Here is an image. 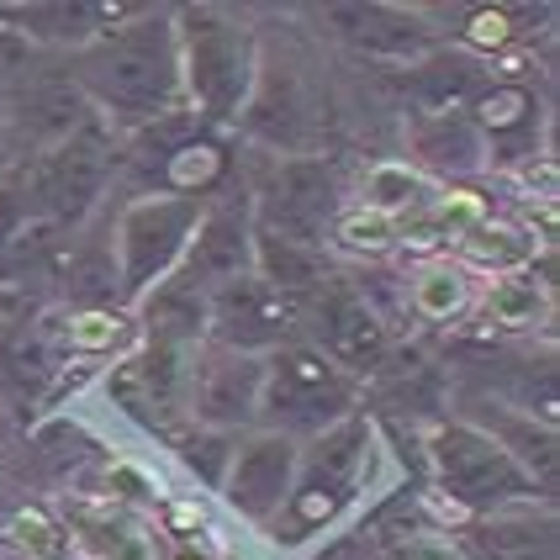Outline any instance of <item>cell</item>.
<instances>
[{
    "label": "cell",
    "mask_w": 560,
    "mask_h": 560,
    "mask_svg": "<svg viewBox=\"0 0 560 560\" xmlns=\"http://www.w3.org/2000/svg\"><path fill=\"white\" fill-rule=\"evenodd\" d=\"M74 91L85 95L95 122L112 132H143L186 112L180 91V43L170 5H132L117 27L85 43L69 63Z\"/></svg>",
    "instance_id": "6da1fadb"
},
{
    "label": "cell",
    "mask_w": 560,
    "mask_h": 560,
    "mask_svg": "<svg viewBox=\"0 0 560 560\" xmlns=\"http://www.w3.org/2000/svg\"><path fill=\"white\" fill-rule=\"evenodd\" d=\"M375 470V423L365 412L334 423L328 434H317L302 444L296 455V476L291 492L280 502V513L270 518V539L280 550H302L312 539L334 529L339 518L354 513V502L365 498Z\"/></svg>",
    "instance_id": "7a4b0ae2"
},
{
    "label": "cell",
    "mask_w": 560,
    "mask_h": 560,
    "mask_svg": "<svg viewBox=\"0 0 560 560\" xmlns=\"http://www.w3.org/2000/svg\"><path fill=\"white\" fill-rule=\"evenodd\" d=\"M175 43H180V91L186 112L207 127H233L254 85L259 37L228 5H180L175 11Z\"/></svg>",
    "instance_id": "3957f363"
},
{
    "label": "cell",
    "mask_w": 560,
    "mask_h": 560,
    "mask_svg": "<svg viewBox=\"0 0 560 560\" xmlns=\"http://www.w3.org/2000/svg\"><path fill=\"white\" fill-rule=\"evenodd\" d=\"M354 412H360V381L343 375L312 343L296 339L276 354H265V386H259L254 429L307 444V439L328 434L334 423L354 418Z\"/></svg>",
    "instance_id": "277c9868"
},
{
    "label": "cell",
    "mask_w": 560,
    "mask_h": 560,
    "mask_svg": "<svg viewBox=\"0 0 560 560\" xmlns=\"http://www.w3.org/2000/svg\"><path fill=\"white\" fill-rule=\"evenodd\" d=\"M112 170H117V132L95 117L69 138L48 143L43 154L22 159L32 228H80L101 207Z\"/></svg>",
    "instance_id": "5b68a950"
},
{
    "label": "cell",
    "mask_w": 560,
    "mask_h": 560,
    "mask_svg": "<svg viewBox=\"0 0 560 560\" xmlns=\"http://www.w3.org/2000/svg\"><path fill=\"white\" fill-rule=\"evenodd\" d=\"M423 455H429V470H434V487L455 508H466L470 518H487V513L518 508V502H550L498 439H487L466 418L434 423Z\"/></svg>",
    "instance_id": "8992f818"
},
{
    "label": "cell",
    "mask_w": 560,
    "mask_h": 560,
    "mask_svg": "<svg viewBox=\"0 0 560 560\" xmlns=\"http://www.w3.org/2000/svg\"><path fill=\"white\" fill-rule=\"evenodd\" d=\"M207 212V196H132L112 228V265L122 302H143L180 270L190 233Z\"/></svg>",
    "instance_id": "52a82bcc"
},
{
    "label": "cell",
    "mask_w": 560,
    "mask_h": 560,
    "mask_svg": "<svg viewBox=\"0 0 560 560\" xmlns=\"http://www.w3.org/2000/svg\"><path fill=\"white\" fill-rule=\"evenodd\" d=\"M296 339L312 343L317 354H328L354 381L386 371V360H392V323H386V312L365 296L360 280L334 276V270L302 296Z\"/></svg>",
    "instance_id": "ba28073f"
},
{
    "label": "cell",
    "mask_w": 560,
    "mask_h": 560,
    "mask_svg": "<svg viewBox=\"0 0 560 560\" xmlns=\"http://www.w3.org/2000/svg\"><path fill=\"white\" fill-rule=\"evenodd\" d=\"M249 207H254V233L323 249V233L334 228V218L343 207L339 175H334V164H323L317 154L276 159L270 175L249 196Z\"/></svg>",
    "instance_id": "9c48e42d"
},
{
    "label": "cell",
    "mask_w": 560,
    "mask_h": 560,
    "mask_svg": "<svg viewBox=\"0 0 560 560\" xmlns=\"http://www.w3.org/2000/svg\"><path fill=\"white\" fill-rule=\"evenodd\" d=\"M238 132L276 149V159H302L317 138V101H312V85L302 74V63L291 54H276L259 43V63H254V85L249 101L238 112Z\"/></svg>",
    "instance_id": "30bf717a"
},
{
    "label": "cell",
    "mask_w": 560,
    "mask_h": 560,
    "mask_svg": "<svg viewBox=\"0 0 560 560\" xmlns=\"http://www.w3.org/2000/svg\"><path fill=\"white\" fill-rule=\"evenodd\" d=\"M296 323H302V307L270 291L259 276H238L207 296V343L233 349V354L265 360L285 343H296Z\"/></svg>",
    "instance_id": "8fae6325"
},
{
    "label": "cell",
    "mask_w": 560,
    "mask_h": 560,
    "mask_svg": "<svg viewBox=\"0 0 560 560\" xmlns=\"http://www.w3.org/2000/svg\"><path fill=\"white\" fill-rule=\"evenodd\" d=\"M175 276L196 285V291H218L228 280L254 276V207H249V190H218L207 201V212L190 233V249L180 259Z\"/></svg>",
    "instance_id": "7c38bea8"
},
{
    "label": "cell",
    "mask_w": 560,
    "mask_h": 560,
    "mask_svg": "<svg viewBox=\"0 0 560 560\" xmlns=\"http://www.w3.org/2000/svg\"><path fill=\"white\" fill-rule=\"evenodd\" d=\"M259 386H265V360L233 354L218 343H201L196 375H190V423L218 429V434H249L259 412Z\"/></svg>",
    "instance_id": "4fadbf2b"
},
{
    "label": "cell",
    "mask_w": 560,
    "mask_h": 560,
    "mask_svg": "<svg viewBox=\"0 0 560 560\" xmlns=\"http://www.w3.org/2000/svg\"><path fill=\"white\" fill-rule=\"evenodd\" d=\"M317 22L339 37L343 48L365 54L375 63H418L434 54V27L423 22V11L407 5H386V0H365V5H323Z\"/></svg>",
    "instance_id": "5bb4252c"
},
{
    "label": "cell",
    "mask_w": 560,
    "mask_h": 560,
    "mask_svg": "<svg viewBox=\"0 0 560 560\" xmlns=\"http://www.w3.org/2000/svg\"><path fill=\"white\" fill-rule=\"evenodd\" d=\"M296 455H302V444L265 434V429H249V434L238 439V450H233V466H228V481H222V502L244 524L270 529V518L280 513V502L291 492Z\"/></svg>",
    "instance_id": "9a60e30c"
},
{
    "label": "cell",
    "mask_w": 560,
    "mask_h": 560,
    "mask_svg": "<svg viewBox=\"0 0 560 560\" xmlns=\"http://www.w3.org/2000/svg\"><path fill=\"white\" fill-rule=\"evenodd\" d=\"M470 122L481 127V138H487V154L492 164H513V159H524L534 164L539 154V127H545V106H539V95L524 85V80H513V74H492L476 101L466 106Z\"/></svg>",
    "instance_id": "2e32d148"
},
{
    "label": "cell",
    "mask_w": 560,
    "mask_h": 560,
    "mask_svg": "<svg viewBox=\"0 0 560 560\" xmlns=\"http://www.w3.org/2000/svg\"><path fill=\"white\" fill-rule=\"evenodd\" d=\"M423 180H470L481 170H492L487 138L470 122V112H434V117H412L407 122V159Z\"/></svg>",
    "instance_id": "e0dca14e"
},
{
    "label": "cell",
    "mask_w": 560,
    "mask_h": 560,
    "mask_svg": "<svg viewBox=\"0 0 560 560\" xmlns=\"http://www.w3.org/2000/svg\"><path fill=\"white\" fill-rule=\"evenodd\" d=\"M127 11L132 5H106V0H37V5H0V22L43 54H59V48L80 54L106 27H117Z\"/></svg>",
    "instance_id": "ac0fdd59"
},
{
    "label": "cell",
    "mask_w": 560,
    "mask_h": 560,
    "mask_svg": "<svg viewBox=\"0 0 560 560\" xmlns=\"http://www.w3.org/2000/svg\"><path fill=\"white\" fill-rule=\"evenodd\" d=\"M466 423H476L487 439H498L502 450L524 466L534 487L545 492V498L556 502V470H560V439H556V423H539L529 412H518V407H502L492 397H466Z\"/></svg>",
    "instance_id": "d6986e66"
},
{
    "label": "cell",
    "mask_w": 560,
    "mask_h": 560,
    "mask_svg": "<svg viewBox=\"0 0 560 560\" xmlns=\"http://www.w3.org/2000/svg\"><path fill=\"white\" fill-rule=\"evenodd\" d=\"M69 539L91 560H159V534L143 513H132L127 502L112 498H74L63 513Z\"/></svg>",
    "instance_id": "ffe728a7"
},
{
    "label": "cell",
    "mask_w": 560,
    "mask_h": 560,
    "mask_svg": "<svg viewBox=\"0 0 560 560\" xmlns=\"http://www.w3.org/2000/svg\"><path fill=\"white\" fill-rule=\"evenodd\" d=\"M476 560H560L556 502H518L466 529Z\"/></svg>",
    "instance_id": "44dd1931"
},
{
    "label": "cell",
    "mask_w": 560,
    "mask_h": 560,
    "mask_svg": "<svg viewBox=\"0 0 560 560\" xmlns=\"http://www.w3.org/2000/svg\"><path fill=\"white\" fill-rule=\"evenodd\" d=\"M492 218V207L476 196V190H434L423 207H412L407 218H397V249L407 254H429L439 259V249L460 244L476 222Z\"/></svg>",
    "instance_id": "7402d4cb"
},
{
    "label": "cell",
    "mask_w": 560,
    "mask_h": 560,
    "mask_svg": "<svg viewBox=\"0 0 560 560\" xmlns=\"http://www.w3.org/2000/svg\"><path fill=\"white\" fill-rule=\"evenodd\" d=\"M492 80V69H481V59L470 54H423L418 63H407V95H412V117H434V112H466L476 91Z\"/></svg>",
    "instance_id": "603a6c76"
},
{
    "label": "cell",
    "mask_w": 560,
    "mask_h": 560,
    "mask_svg": "<svg viewBox=\"0 0 560 560\" xmlns=\"http://www.w3.org/2000/svg\"><path fill=\"white\" fill-rule=\"evenodd\" d=\"M534 259H539V238L534 228H518V222L487 218L476 222L466 238L455 244V265L466 270L470 280H502V276H529Z\"/></svg>",
    "instance_id": "cb8c5ba5"
},
{
    "label": "cell",
    "mask_w": 560,
    "mask_h": 560,
    "mask_svg": "<svg viewBox=\"0 0 560 560\" xmlns=\"http://www.w3.org/2000/svg\"><path fill=\"white\" fill-rule=\"evenodd\" d=\"M556 312V296H550V280L529 276H502V280H487V296H481V317L502 328V334H534L545 328Z\"/></svg>",
    "instance_id": "d4e9b609"
},
{
    "label": "cell",
    "mask_w": 560,
    "mask_h": 560,
    "mask_svg": "<svg viewBox=\"0 0 560 560\" xmlns=\"http://www.w3.org/2000/svg\"><path fill=\"white\" fill-rule=\"evenodd\" d=\"M138 339V317L122 307H74L63 317V343L85 360H127Z\"/></svg>",
    "instance_id": "484cf974"
},
{
    "label": "cell",
    "mask_w": 560,
    "mask_h": 560,
    "mask_svg": "<svg viewBox=\"0 0 560 560\" xmlns=\"http://www.w3.org/2000/svg\"><path fill=\"white\" fill-rule=\"evenodd\" d=\"M470 302H476V280H470L450 254L423 259V270L407 280V307L418 312L423 323H455Z\"/></svg>",
    "instance_id": "4316f807"
},
{
    "label": "cell",
    "mask_w": 560,
    "mask_h": 560,
    "mask_svg": "<svg viewBox=\"0 0 560 560\" xmlns=\"http://www.w3.org/2000/svg\"><path fill=\"white\" fill-rule=\"evenodd\" d=\"M434 190H439L434 180H423L402 159H375L371 170L360 175V207H371V212L397 222V218H407L412 207H423Z\"/></svg>",
    "instance_id": "83f0119b"
},
{
    "label": "cell",
    "mask_w": 560,
    "mask_h": 560,
    "mask_svg": "<svg viewBox=\"0 0 560 560\" xmlns=\"http://www.w3.org/2000/svg\"><path fill=\"white\" fill-rule=\"evenodd\" d=\"M238 439H244V434H218V429L186 423V429H175V434H170V450H175V460H180V466H186L190 476L207 487V492H222Z\"/></svg>",
    "instance_id": "f1b7e54d"
},
{
    "label": "cell",
    "mask_w": 560,
    "mask_h": 560,
    "mask_svg": "<svg viewBox=\"0 0 560 560\" xmlns=\"http://www.w3.org/2000/svg\"><path fill=\"white\" fill-rule=\"evenodd\" d=\"M5 545L22 560H69L74 556L69 529H63L54 513H43V508H22V513L5 524Z\"/></svg>",
    "instance_id": "f546056e"
},
{
    "label": "cell",
    "mask_w": 560,
    "mask_h": 560,
    "mask_svg": "<svg viewBox=\"0 0 560 560\" xmlns=\"http://www.w3.org/2000/svg\"><path fill=\"white\" fill-rule=\"evenodd\" d=\"M334 244H339L343 254H365V259H381V254L397 249V222L381 218V212H371V207H339V218H334Z\"/></svg>",
    "instance_id": "4dcf8cb0"
},
{
    "label": "cell",
    "mask_w": 560,
    "mask_h": 560,
    "mask_svg": "<svg viewBox=\"0 0 560 560\" xmlns=\"http://www.w3.org/2000/svg\"><path fill=\"white\" fill-rule=\"evenodd\" d=\"M534 11H513V5H476V11H466L460 16V43H466L470 54H502V48H513L518 37H524V27L518 22H529Z\"/></svg>",
    "instance_id": "1f68e13d"
},
{
    "label": "cell",
    "mask_w": 560,
    "mask_h": 560,
    "mask_svg": "<svg viewBox=\"0 0 560 560\" xmlns=\"http://www.w3.org/2000/svg\"><path fill=\"white\" fill-rule=\"evenodd\" d=\"M386 560H476L460 529H402L386 539Z\"/></svg>",
    "instance_id": "d6a6232c"
},
{
    "label": "cell",
    "mask_w": 560,
    "mask_h": 560,
    "mask_svg": "<svg viewBox=\"0 0 560 560\" xmlns=\"http://www.w3.org/2000/svg\"><path fill=\"white\" fill-rule=\"evenodd\" d=\"M32 228V212H27V186H22V159L0 170V249L22 244Z\"/></svg>",
    "instance_id": "836d02e7"
},
{
    "label": "cell",
    "mask_w": 560,
    "mask_h": 560,
    "mask_svg": "<svg viewBox=\"0 0 560 560\" xmlns=\"http://www.w3.org/2000/svg\"><path fill=\"white\" fill-rule=\"evenodd\" d=\"M175 560H207V556H175Z\"/></svg>",
    "instance_id": "e575fe53"
}]
</instances>
